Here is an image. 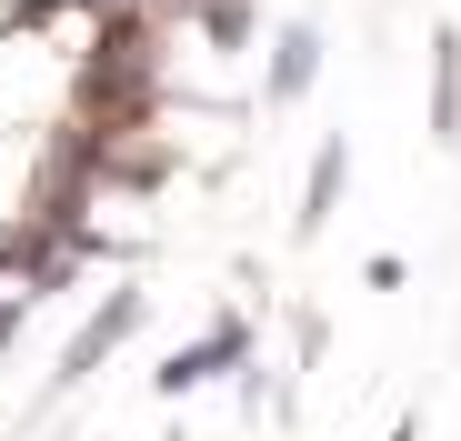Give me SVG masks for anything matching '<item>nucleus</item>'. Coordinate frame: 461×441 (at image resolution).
<instances>
[{
    "label": "nucleus",
    "mask_w": 461,
    "mask_h": 441,
    "mask_svg": "<svg viewBox=\"0 0 461 441\" xmlns=\"http://www.w3.org/2000/svg\"><path fill=\"white\" fill-rule=\"evenodd\" d=\"M431 140L461 151V31L451 21L431 31Z\"/></svg>",
    "instance_id": "nucleus-5"
},
{
    "label": "nucleus",
    "mask_w": 461,
    "mask_h": 441,
    "mask_svg": "<svg viewBox=\"0 0 461 441\" xmlns=\"http://www.w3.org/2000/svg\"><path fill=\"white\" fill-rule=\"evenodd\" d=\"M341 191H351V140L331 130L321 151H312V181H301V211H291V220H301V231H321V220L341 211Z\"/></svg>",
    "instance_id": "nucleus-6"
},
{
    "label": "nucleus",
    "mask_w": 461,
    "mask_h": 441,
    "mask_svg": "<svg viewBox=\"0 0 461 441\" xmlns=\"http://www.w3.org/2000/svg\"><path fill=\"white\" fill-rule=\"evenodd\" d=\"M251 372V311H221L191 351H171L161 372H150V392L161 401H191V392H211V382H241Z\"/></svg>",
    "instance_id": "nucleus-1"
},
{
    "label": "nucleus",
    "mask_w": 461,
    "mask_h": 441,
    "mask_svg": "<svg viewBox=\"0 0 461 441\" xmlns=\"http://www.w3.org/2000/svg\"><path fill=\"white\" fill-rule=\"evenodd\" d=\"M321 341H331V321H321V311H301V331H291V372H312Z\"/></svg>",
    "instance_id": "nucleus-7"
},
{
    "label": "nucleus",
    "mask_w": 461,
    "mask_h": 441,
    "mask_svg": "<svg viewBox=\"0 0 461 441\" xmlns=\"http://www.w3.org/2000/svg\"><path fill=\"white\" fill-rule=\"evenodd\" d=\"M392 441H421V411H402V421H392Z\"/></svg>",
    "instance_id": "nucleus-8"
},
{
    "label": "nucleus",
    "mask_w": 461,
    "mask_h": 441,
    "mask_svg": "<svg viewBox=\"0 0 461 441\" xmlns=\"http://www.w3.org/2000/svg\"><path fill=\"white\" fill-rule=\"evenodd\" d=\"M171 441H181V431H171Z\"/></svg>",
    "instance_id": "nucleus-9"
},
{
    "label": "nucleus",
    "mask_w": 461,
    "mask_h": 441,
    "mask_svg": "<svg viewBox=\"0 0 461 441\" xmlns=\"http://www.w3.org/2000/svg\"><path fill=\"white\" fill-rule=\"evenodd\" d=\"M181 21L201 31V50H221V60H241V50L261 40V0H181Z\"/></svg>",
    "instance_id": "nucleus-4"
},
{
    "label": "nucleus",
    "mask_w": 461,
    "mask_h": 441,
    "mask_svg": "<svg viewBox=\"0 0 461 441\" xmlns=\"http://www.w3.org/2000/svg\"><path fill=\"white\" fill-rule=\"evenodd\" d=\"M321 81V31L312 21H281L271 31V70H261V111H301Z\"/></svg>",
    "instance_id": "nucleus-3"
},
{
    "label": "nucleus",
    "mask_w": 461,
    "mask_h": 441,
    "mask_svg": "<svg viewBox=\"0 0 461 441\" xmlns=\"http://www.w3.org/2000/svg\"><path fill=\"white\" fill-rule=\"evenodd\" d=\"M140 321H150V291H140V281L101 291V302L81 311V331L60 341V382H91V372H101V361H111V351H121V341H131Z\"/></svg>",
    "instance_id": "nucleus-2"
}]
</instances>
